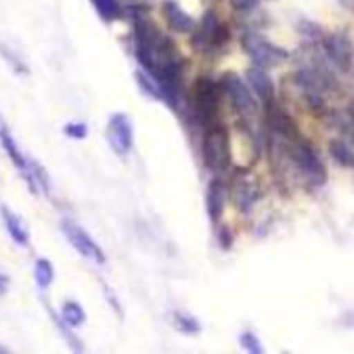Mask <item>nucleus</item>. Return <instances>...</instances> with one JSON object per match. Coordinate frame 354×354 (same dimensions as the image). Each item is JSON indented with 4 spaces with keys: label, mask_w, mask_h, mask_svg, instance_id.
Segmentation results:
<instances>
[{
    "label": "nucleus",
    "mask_w": 354,
    "mask_h": 354,
    "mask_svg": "<svg viewBox=\"0 0 354 354\" xmlns=\"http://www.w3.org/2000/svg\"><path fill=\"white\" fill-rule=\"evenodd\" d=\"M289 154L292 162L296 165L297 171L304 176V180L310 185L320 187L327 182V169H325L322 159L318 158L315 149L308 142L301 140L297 137L290 138Z\"/></svg>",
    "instance_id": "obj_1"
},
{
    "label": "nucleus",
    "mask_w": 354,
    "mask_h": 354,
    "mask_svg": "<svg viewBox=\"0 0 354 354\" xmlns=\"http://www.w3.org/2000/svg\"><path fill=\"white\" fill-rule=\"evenodd\" d=\"M204 162L211 171H223L232 159L230 137L223 128H213L206 133L203 144Z\"/></svg>",
    "instance_id": "obj_2"
},
{
    "label": "nucleus",
    "mask_w": 354,
    "mask_h": 354,
    "mask_svg": "<svg viewBox=\"0 0 354 354\" xmlns=\"http://www.w3.org/2000/svg\"><path fill=\"white\" fill-rule=\"evenodd\" d=\"M242 47L248 52L249 57L254 64L261 66H279L280 62L287 59V52L277 45L270 44L261 35L248 33L242 38Z\"/></svg>",
    "instance_id": "obj_3"
},
{
    "label": "nucleus",
    "mask_w": 354,
    "mask_h": 354,
    "mask_svg": "<svg viewBox=\"0 0 354 354\" xmlns=\"http://www.w3.org/2000/svg\"><path fill=\"white\" fill-rule=\"evenodd\" d=\"M61 228L62 234H64L66 239L69 241V244H71L83 258L99 263V265H104V263H106V254H104L102 249L99 248V244H97L82 227L73 223L71 220H62Z\"/></svg>",
    "instance_id": "obj_4"
},
{
    "label": "nucleus",
    "mask_w": 354,
    "mask_h": 354,
    "mask_svg": "<svg viewBox=\"0 0 354 354\" xmlns=\"http://www.w3.org/2000/svg\"><path fill=\"white\" fill-rule=\"evenodd\" d=\"M223 90L227 92L228 99L232 100L234 107L237 109V113L241 114L244 120H251L256 114V100L251 95L248 86L244 85L241 78L237 75H227L223 78Z\"/></svg>",
    "instance_id": "obj_5"
},
{
    "label": "nucleus",
    "mask_w": 354,
    "mask_h": 354,
    "mask_svg": "<svg viewBox=\"0 0 354 354\" xmlns=\"http://www.w3.org/2000/svg\"><path fill=\"white\" fill-rule=\"evenodd\" d=\"M220 86L211 78H201L196 85V109L203 121H213L218 113Z\"/></svg>",
    "instance_id": "obj_6"
},
{
    "label": "nucleus",
    "mask_w": 354,
    "mask_h": 354,
    "mask_svg": "<svg viewBox=\"0 0 354 354\" xmlns=\"http://www.w3.org/2000/svg\"><path fill=\"white\" fill-rule=\"evenodd\" d=\"M107 138L116 154H130L133 147V130H131L130 120L124 114L111 116L109 124H107Z\"/></svg>",
    "instance_id": "obj_7"
},
{
    "label": "nucleus",
    "mask_w": 354,
    "mask_h": 354,
    "mask_svg": "<svg viewBox=\"0 0 354 354\" xmlns=\"http://www.w3.org/2000/svg\"><path fill=\"white\" fill-rule=\"evenodd\" d=\"M325 52L335 68L349 71L353 66V45L349 38L342 33H332L324 41Z\"/></svg>",
    "instance_id": "obj_8"
},
{
    "label": "nucleus",
    "mask_w": 354,
    "mask_h": 354,
    "mask_svg": "<svg viewBox=\"0 0 354 354\" xmlns=\"http://www.w3.org/2000/svg\"><path fill=\"white\" fill-rule=\"evenodd\" d=\"M196 41H199L203 47H220L227 41V31L221 26L220 19L213 10H207L201 23V30L197 31Z\"/></svg>",
    "instance_id": "obj_9"
},
{
    "label": "nucleus",
    "mask_w": 354,
    "mask_h": 354,
    "mask_svg": "<svg viewBox=\"0 0 354 354\" xmlns=\"http://www.w3.org/2000/svg\"><path fill=\"white\" fill-rule=\"evenodd\" d=\"M232 196H234L235 206H237L242 213H249V211L254 207L256 201H258L259 189L254 182H251V180L241 178L234 182Z\"/></svg>",
    "instance_id": "obj_10"
},
{
    "label": "nucleus",
    "mask_w": 354,
    "mask_h": 354,
    "mask_svg": "<svg viewBox=\"0 0 354 354\" xmlns=\"http://www.w3.org/2000/svg\"><path fill=\"white\" fill-rule=\"evenodd\" d=\"M248 82L256 92V95L266 104H272L273 97H275V86H273L272 78L263 71L261 68H251L248 71Z\"/></svg>",
    "instance_id": "obj_11"
},
{
    "label": "nucleus",
    "mask_w": 354,
    "mask_h": 354,
    "mask_svg": "<svg viewBox=\"0 0 354 354\" xmlns=\"http://www.w3.org/2000/svg\"><path fill=\"white\" fill-rule=\"evenodd\" d=\"M162 10H165L166 21H168L169 26L175 31H178V33H189L196 26V21L173 0H168L165 7H162Z\"/></svg>",
    "instance_id": "obj_12"
},
{
    "label": "nucleus",
    "mask_w": 354,
    "mask_h": 354,
    "mask_svg": "<svg viewBox=\"0 0 354 354\" xmlns=\"http://www.w3.org/2000/svg\"><path fill=\"white\" fill-rule=\"evenodd\" d=\"M206 207L211 220L213 221L220 220L225 207V187L220 180H213V182L209 183V187H207Z\"/></svg>",
    "instance_id": "obj_13"
},
{
    "label": "nucleus",
    "mask_w": 354,
    "mask_h": 354,
    "mask_svg": "<svg viewBox=\"0 0 354 354\" xmlns=\"http://www.w3.org/2000/svg\"><path fill=\"white\" fill-rule=\"evenodd\" d=\"M0 213H2V220L3 223H6V228L7 232H9L10 237H12V241L19 245H28L30 237H28V230L23 225V221L6 206L0 207Z\"/></svg>",
    "instance_id": "obj_14"
},
{
    "label": "nucleus",
    "mask_w": 354,
    "mask_h": 354,
    "mask_svg": "<svg viewBox=\"0 0 354 354\" xmlns=\"http://www.w3.org/2000/svg\"><path fill=\"white\" fill-rule=\"evenodd\" d=\"M61 315H62V320H64V324L69 325V327H73V328L80 327V325H82L86 318L85 310H83L78 303H75V301H68V303L62 304Z\"/></svg>",
    "instance_id": "obj_15"
},
{
    "label": "nucleus",
    "mask_w": 354,
    "mask_h": 354,
    "mask_svg": "<svg viewBox=\"0 0 354 354\" xmlns=\"http://www.w3.org/2000/svg\"><path fill=\"white\" fill-rule=\"evenodd\" d=\"M328 149H330L332 158H334L339 165L344 166V168H353L354 152H353V149L346 144V142L332 140L330 145H328Z\"/></svg>",
    "instance_id": "obj_16"
},
{
    "label": "nucleus",
    "mask_w": 354,
    "mask_h": 354,
    "mask_svg": "<svg viewBox=\"0 0 354 354\" xmlns=\"http://www.w3.org/2000/svg\"><path fill=\"white\" fill-rule=\"evenodd\" d=\"M35 280H37L40 289H48L50 287L52 280H54V266L50 265L48 259H37V263H35Z\"/></svg>",
    "instance_id": "obj_17"
},
{
    "label": "nucleus",
    "mask_w": 354,
    "mask_h": 354,
    "mask_svg": "<svg viewBox=\"0 0 354 354\" xmlns=\"http://www.w3.org/2000/svg\"><path fill=\"white\" fill-rule=\"evenodd\" d=\"M92 3L104 21H114L121 14L118 0H92Z\"/></svg>",
    "instance_id": "obj_18"
},
{
    "label": "nucleus",
    "mask_w": 354,
    "mask_h": 354,
    "mask_svg": "<svg viewBox=\"0 0 354 354\" xmlns=\"http://www.w3.org/2000/svg\"><path fill=\"white\" fill-rule=\"evenodd\" d=\"M175 320H176V327H178L180 330L187 332V334H196V332L201 330L199 324H197L192 317H189V315L176 313Z\"/></svg>",
    "instance_id": "obj_19"
},
{
    "label": "nucleus",
    "mask_w": 354,
    "mask_h": 354,
    "mask_svg": "<svg viewBox=\"0 0 354 354\" xmlns=\"http://www.w3.org/2000/svg\"><path fill=\"white\" fill-rule=\"evenodd\" d=\"M241 346L242 349H245L248 353H252V354L263 353L261 342H259V339L256 337L254 334H251V332H244V334L241 335Z\"/></svg>",
    "instance_id": "obj_20"
},
{
    "label": "nucleus",
    "mask_w": 354,
    "mask_h": 354,
    "mask_svg": "<svg viewBox=\"0 0 354 354\" xmlns=\"http://www.w3.org/2000/svg\"><path fill=\"white\" fill-rule=\"evenodd\" d=\"M66 135L71 138H85L88 130H86V124L83 123H69L68 127L64 128Z\"/></svg>",
    "instance_id": "obj_21"
},
{
    "label": "nucleus",
    "mask_w": 354,
    "mask_h": 354,
    "mask_svg": "<svg viewBox=\"0 0 354 354\" xmlns=\"http://www.w3.org/2000/svg\"><path fill=\"white\" fill-rule=\"evenodd\" d=\"M259 0H232L234 7L237 10H251L258 6Z\"/></svg>",
    "instance_id": "obj_22"
},
{
    "label": "nucleus",
    "mask_w": 354,
    "mask_h": 354,
    "mask_svg": "<svg viewBox=\"0 0 354 354\" xmlns=\"http://www.w3.org/2000/svg\"><path fill=\"white\" fill-rule=\"evenodd\" d=\"M339 2H341L342 6L346 7V9H349V10H354V0H339Z\"/></svg>",
    "instance_id": "obj_23"
},
{
    "label": "nucleus",
    "mask_w": 354,
    "mask_h": 354,
    "mask_svg": "<svg viewBox=\"0 0 354 354\" xmlns=\"http://www.w3.org/2000/svg\"><path fill=\"white\" fill-rule=\"evenodd\" d=\"M6 286H7V279L3 275H0V292H2V290L6 289Z\"/></svg>",
    "instance_id": "obj_24"
},
{
    "label": "nucleus",
    "mask_w": 354,
    "mask_h": 354,
    "mask_svg": "<svg viewBox=\"0 0 354 354\" xmlns=\"http://www.w3.org/2000/svg\"><path fill=\"white\" fill-rule=\"evenodd\" d=\"M351 118L354 120V100H353V104H351Z\"/></svg>",
    "instance_id": "obj_25"
}]
</instances>
